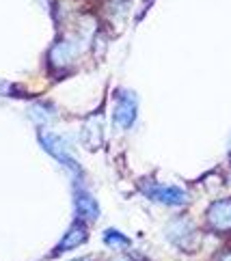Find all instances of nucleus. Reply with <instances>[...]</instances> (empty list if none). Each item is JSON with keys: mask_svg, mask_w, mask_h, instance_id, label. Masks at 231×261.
<instances>
[{"mask_svg": "<svg viewBox=\"0 0 231 261\" xmlns=\"http://www.w3.org/2000/svg\"><path fill=\"white\" fill-rule=\"evenodd\" d=\"M39 143L57 162L67 166L69 171H73L76 177H82V169H80V164L76 160V153H73L71 145L63 136L50 132V129H39Z\"/></svg>", "mask_w": 231, "mask_h": 261, "instance_id": "obj_1", "label": "nucleus"}, {"mask_svg": "<svg viewBox=\"0 0 231 261\" xmlns=\"http://www.w3.org/2000/svg\"><path fill=\"white\" fill-rule=\"evenodd\" d=\"M166 238L177 248L182 250H197L199 248V231L197 227L192 225V220H188L186 216H179L169 222V227H166Z\"/></svg>", "mask_w": 231, "mask_h": 261, "instance_id": "obj_2", "label": "nucleus"}, {"mask_svg": "<svg viewBox=\"0 0 231 261\" xmlns=\"http://www.w3.org/2000/svg\"><path fill=\"white\" fill-rule=\"evenodd\" d=\"M115 113H113V121L117 129H130L136 121V115H138V99L132 91H117L115 95Z\"/></svg>", "mask_w": 231, "mask_h": 261, "instance_id": "obj_3", "label": "nucleus"}, {"mask_svg": "<svg viewBox=\"0 0 231 261\" xmlns=\"http://www.w3.org/2000/svg\"><path fill=\"white\" fill-rule=\"evenodd\" d=\"M143 194L149 197L156 203L169 205V207H182L188 203V192L177 188V186H164V184H145L143 186Z\"/></svg>", "mask_w": 231, "mask_h": 261, "instance_id": "obj_4", "label": "nucleus"}, {"mask_svg": "<svg viewBox=\"0 0 231 261\" xmlns=\"http://www.w3.org/2000/svg\"><path fill=\"white\" fill-rule=\"evenodd\" d=\"M78 57V43L73 39H59L50 48L48 61L52 69H67Z\"/></svg>", "mask_w": 231, "mask_h": 261, "instance_id": "obj_5", "label": "nucleus"}, {"mask_svg": "<svg viewBox=\"0 0 231 261\" xmlns=\"http://www.w3.org/2000/svg\"><path fill=\"white\" fill-rule=\"evenodd\" d=\"M208 227L218 233H229L231 231V199H218L210 205L206 214Z\"/></svg>", "mask_w": 231, "mask_h": 261, "instance_id": "obj_6", "label": "nucleus"}, {"mask_svg": "<svg viewBox=\"0 0 231 261\" xmlns=\"http://www.w3.org/2000/svg\"><path fill=\"white\" fill-rule=\"evenodd\" d=\"M73 205H76L78 220L87 222V225L89 222H93L99 216V205H97V201L93 199V194H91L87 188L76 186V190H73Z\"/></svg>", "mask_w": 231, "mask_h": 261, "instance_id": "obj_7", "label": "nucleus"}, {"mask_svg": "<svg viewBox=\"0 0 231 261\" xmlns=\"http://www.w3.org/2000/svg\"><path fill=\"white\" fill-rule=\"evenodd\" d=\"M87 240H89V227H87V222L78 220L73 227H69V231L65 233V238L59 242L57 250H54V255H61V253H67V250L78 248L80 244H85Z\"/></svg>", "mask_w": 231, "mask_h": 261, "instance_id": "obj_8", "label": "nucleus"}, {"mask_svg": "<svg viewBox=\"0 0 231 261\" xmlns=\"http://www.w3.org/2000/svg\"><path fill=\"white\" fill-rule=\"evenodd\" d=\"M82 138H85V147L97 149L101 141V123L99 121H87L85 129H82Z\"/></svg>", "mask_w": 231, "mask_h": 261, "instance_id": "obj_9", "label": "nucleus"}, {"mask_svg": "<svg viewBox=\"0 0 231 261\" xmlns=\"http://www.w3.org/2000/svg\"><path fill=\"white\" fill-rule=\"evenodd\" d=\"M127 11H130V0H108L106 3V13L110 20H115V22L123 20Z\"/></svg>", "mask_w": 231, "mask_h": 261, "instance_id": "obj_10", "label": "nucleus"}, {"mask_svg": "<svg viewBox=\"0 0 231 261\" xmlns=\"http://www.w3.org/2000/svg\"><path fill=\"white\" fill-rule=\"evenodd\" d=\"M104 242L110 246V248H115V250H125V248H130V240H127L125 236H121L119 231L115 229H108L104 233Z\"/></svg>", "mask_w": 231, "mask_h": 261, "instance_id": "obj_11", "label": "nucleus"}, {"mask_svg": "<svg viewBox=\"0 0 231 261\" xmlns=\"http://www.w3.org/2000/svg\"><path fill=\"white\" fill-rule=\"evenodd\" d=\"M52 115H54V110H52V108H45V106H41V104H37L35 108H31V117H33L39 125L48 123V119H50Z\"/></svg>", "mask_w": 231, "mask_h": 261, "instance_id": "obj_12", "label": "nucleus"}, {"mask_svg": "<svg viewBox=\"0 0 231 261\" xmlns=\"http://www.w3.org/2000/svg\"><path fill=\"white\" fill-rule=\"evenodd\" d=\"M0 95H9V97H22V95H26V93H24V91H20V87L11 85V82L0 80Z\"/></svg>", "mask_w": 231, "mask_h": 261, "instance_id": "obj_13", "label": "nucleus"}, {"mask_svg": "<svg viewBox=\"0 0 231 261\" xmlns=\"http://www.w3.org/2000/svg\"><path fill=\"white\" fill-rule=\"evenodd\" d=\"M218 261H231V250H227V253H223L218 257Z\"/></svg>", "mask_w": 231, "mask_h": 261, "instance_id": "obj_14", "label": "nucleus"}, {"mask_svg": "<svg viewBox=\"0 0 231 261\" xmlns=\"http://www.w3.org/2000/svg\"><path fill=\"white\" fill-rule=\"evenodd\" d=\"M227 151H229V158H231V136H229V145H227Z\"/></svg>", "mask_w": 231, "mask_h": 261, "instance_id": "obj_15", "label": "nucleus"}]
</instances>
